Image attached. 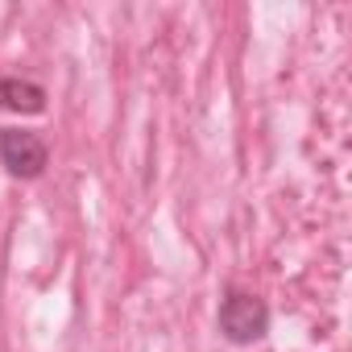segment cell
Returning a JSON list of instances; mask_svg holds the SVG:
<instances>
[{
	"mask_svg": "<svg viewBox=\"0 0 352 352\" xmlns=\"http://www.w3.org/2000/svg\"><path fill=\"white\" fill-rule=\"evenodd\" d=\"M216 327L228 344H257L265 331H270V307L265 298H257L253 290H228L220 298V311H216Z\"/></svg>",
	"mask_w": 352,
	"mask_h": 352,
	"instance_id": "cell-1",
	"label": "cell"
},
{
	"mask_svg": "<svg viewBox=\"0 0 352 352\" xmlns=\"http://www.w3.org/2000/svg\"><path fill=\"white\" fill-rule=\"evenodd\" d=\"M0 108L38 116V112H46V87L34 79H21V75H0Z\"/></svg>",
	"mask_w": 352,
	"mask_h": 352,
	"instance_id": "cell-3",
	"label": "cell"
},
{
	"mask_svg": "<svg viewBox=\"0 0 352 352\" xmlns=\"http://www.w3.org/2000/svg\"><path fill=\"white\" fill-rule=\"evenodd\" d=\"M0 162L13 179H42L50 166V145L34 129H0Z\"/></svg>",
	"mask_w": 352,
	"mask_h": 352,
	"instance_id": "cell-2",
	"label": "cell"
}]
</instances>
